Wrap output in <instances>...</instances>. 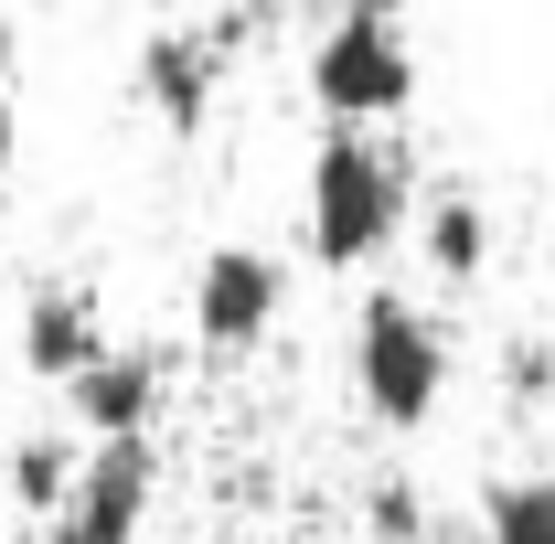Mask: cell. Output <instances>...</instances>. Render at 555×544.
Masks as SVG:
<instances>
[{"label": "cell", "mask_w": 555, "mask_h": 544, "mask_svg": "<svg viewBox=\"0 0 555 544\" xmlns=\"http://www.w3.org/2000/svg\"><path fill=\"white\" fill-rule=\"evenodd\" d=\"M299 213H310V257L332 277L374 268L396 246V224H406V150H385L374 129H321Z\"/></svg>", "instance_id": "cell-1"}, {"label": "cell", "mask_w": 555, "mask_h": 544, "mask_svg": "<svg viewBox=\"0 0 555 544\" xmlns=\"http://www.w3.org/2000/svg\"><path fill=\"white\" fill-rule=\"evenodd\" d=\"M352 396L374 427H427L438 396H449V332H438V310H416L406 288H374L363 310H352Z\"/></svg>", "instance_id": "cell-2"}, {"label": "cell", "mask_w": 555, "mask_h": 544, "mask_svg": "<svg viewBox=\"0 0 555 544\" xmlns=\"http://www.w3.org/2000/svg\"><path fill=\"white\" fill-rule=\"evenodd\" d=\"M310 96H321L332 129H374V118H396V107L416 96L406 33H396L385 11H332L321 43H310Z\"/></svg>", "instance_id": "cell-3"}, {"label": "cell", "mask_w": 555, "mask_h": 544, "mask_svg": "<svg viewBox=\"0 0 555 544\" xmlns=\"http://www.w3.org/2000/svg\"><path fill=\"white\" fill-rule=\"evenodd\" d=\"M193 341H204L214 363H235V352H257L278 332V310H288V268H278L268 246H204L193 257Z\"/></svg>", "instance_id": "cell-4"}, {"label": "cell", "mask_w": 555, "mask_h": 544, "mask_svg": "<svg viewBox=\"0 0 555 544\" xmlns=\"http://www.w3.org/2000/svg\"><path fill=\"white\" fill-rule=\"evenodd\" d=\"M150 491H160V449H150V438H107V449H86L65 513H54V544H139Z\"/></svg>", "instance_id": "cell-5"}, {"label": "cell", "mask_w": 555, "mask_h": 544, "mask_svg": "<svg viewBox=\"0 0 555 544\" xmlns=\"http://www.w3.org/2000/svg\"><path fill=\"white\" fill-rule=\"evenodd\" d=\"M224 33H204V22H160V33H139V96H150V118L160 129H204L214 96H224Z\"/></svg>", "instance_id": "cell-6"}, {"label": "cell", "mask_w": 555, "mask_h": 544, "mask_svg": "<svg viewBox=\"0 0 555 544\" xmlns=\"http://www.w3.org/2000/svg\"><path fill=\"white\" fill-rule=\"evenodd\" d=\"M160 385H171V363H160V352L107 341V352L65 385V416L86 427V449H107V438H150V427H160Z\"/></svg>", "instance_id": "cell-7"}, {"label": "cell", "mask_w": 555, "mask_h": 544, "mask_svg": "<svg viewBox=\"0 0 555 544\" xmlns=\"http://www.w3.org/2000/svg\"><path fill=\"white\" fill-rule=\"evenodd\" d=\"M11 352H22V374H43V385L65 396L75 374L107 352V321H96V299H86V288H65V277H54V288H33V299H22Z\"/></svg>", "instance_id": "cell-8"}, {"label": "cell", "mask_w": 555, "mask_h": 544, "mask_svg": "<svg viewBox=\"0 0 555 544\" xmlns=\"http://www.w3.org/2000/svg\"><path fill=\"white\" fill-rule=\"evenodd\" d=\"M416 257L449 277V288L481 277L491 268V213H481V193H438V204L416 213Z\"/></svg>", "instance_id": "cell-9"}, {"label": "cell", "mask_w": 555, "mask_h": 544, "mask_svg": "<svg viewBox=\"0 0 555 544\" xmlns=\"http://www.w3.org/2000/svg\"><path fill=\"white\" fill-rule=\"evenodd\" d=\"M481 544H555V480L545 470H502L481 491Z\"/></svg>", "instance_id": "cell-10"}, {"label": "cell", "mask_w": 555, "mask_h": 544, "mask_svg": "<svg viewBox=\"0 0 555 544\" xmlns=\"http://www.w3.org/2000/svg\"><path fill=\"white\" fill-rule=\"evenodd\" d=\"M75 459H86L75 438H22V449H11V502L54 523V513H65V491H75Z\"/></svg>", "instance_id": "cell-11"}, {"label": "cell", "mask_w": 555, "mask_h": 544, "mask_svg": "<svg viewBox=\"0 0 555 544\" xmlns=\"http://www.w3.org/2000/svg\"><path fill=\"white\" fill-rule=\"evenodd\" d=\"M363 534L374 544H427V491L416 480H374L363 491Z\"/></svg>", "instance_id": "cell-12"}, {"label": "cell", "mask_w": 555, "mask_h": 544, "mask_svg": "<svg viewBox=\"0 0 555 544\" xmlns=\"http://www.w3.org/2000/svg\"><path fill=\"white\" fill-rule=\"evenodd\" d=\"M502 385L513 396H555V341H513L502 352Z\"/></svg>", "instance_id": "cell-13"}, {"label": "cell", "mask_w": 555, "mask_h": 544, "mask_svg": "<svg viewBox=\"0 0 555 544\" xmlns=\"http://www.w3.org/2000/svg\"><path fill=\"white\" fill-rule=\"evenodd\" d=\"M11 150H22V118H11V86H0V171H11Z\"/></svg>", "instance_id": "cell-14"}, {"label": "cell", "mask_w": 555, "mask_h": 544, "mask_svg": "<svg viewBox=\"0 0 555 544\" xmlns=\"http://www.w3.org/2000/svg\"><path fill=\"white\" fill-rule=\"evenodd\" d=\"M343 11H385V22H396V11H406V0H343Z\"/></svg>", "instance_id": "cell-15"}]
</instances>
